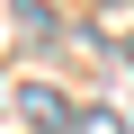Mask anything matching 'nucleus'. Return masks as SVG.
I'll return each mask as SVG.
<instances>
[{
  "label": "nucleus",
  "instance_id": "nucleus-1",
  "mask_svg": "<svg viewBox=\"0 0 134 134\" xmlns=\"http://www.w3.org/2000/svg\"><path fill=\"white\" fill-rule=\"evenodd\" d=\"M27 116H36V125H63V116H72V107H63L54 90H27Z\"/></svg>",
  "mask_w": 134,
  "mask_h": 134
}]
</instances>
